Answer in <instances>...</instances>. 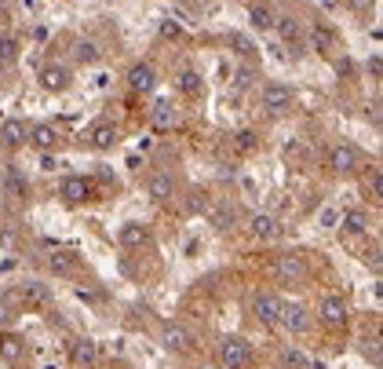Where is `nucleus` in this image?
Instances as JSON below:
<instances>
[{
    "instance_id": "f257e3e1",
    "label": "nucleus",
    "mask_w": 383,
    "mask_h": 369,
    "mask_svg": "<svg viewBox=\"0 0 383 369\" xmlns=\"http://www.w3.org/2000/svg\"><path fill=\"white\" fill-rule=\"evenodd\" d=\"M219 362L223 369H245L252 362V347L241 336H223L219 340Z\"/></svg>"
},
{
    "instance_id": "f03ea898",
    "label": "nucleus",
    "mask_w": 383,
    "mask_h": 369,
    "mask_svg": "<svg viewBox=\"0 0 383 369\" xmlns=\"http://www.w3.org/2000/svg\"><path fill=\"white\" fill-rule=\"evenodd\" d=\"M278 322L289 329V333H296V336H303V333H310V326H314V314L303 308V303H281V314H278Z\"/></svg>"
},
{
    "instance_id": "7ed1b4c3",
    "label": "nucleus",
    "mask_w": 383,
    "mask_h": 369,
    "mask_svg": "<svg viewBox=\"0 0 383 369\" xmlns=\"http://www.w3.org/2000/svg\"><path fill=\"white\" fill-rule=\"evenodd\" d=\"M15 296H19V303H29V308H44V303H52V285H44L37 278H26L15 289Z\"/></svg>"
},
{
    "instance_id": "20e7f679",
    "label": "nucleus",
    "mask_w": 383,
    "mask_h": 369,
    "mask_svg": "<svg viewBox=\"0 0 383 369\" xmlns=\"http://www.w3.org/2000/svg\"><path fill=\"white\" fill-rule=\"evenodd\" d=\"M190 344H194V333H190L186 326L168 322V326L161 329V347H165V351H175V355H183V351H190Z\"/></svg>"
},
{
    "instance_id": "39448f33",
    "label": "nucleus",
    "mask_w": 383,
    "mask_h": 369,
    "mask_svg": "<svg viewBox=\"0 0 383 369\" xmlns=\"http://www.w3.org/2000/svg\"><path fill=\"white\" fill-rule=\"evenodd\" d=\"M128 88H132L135 95H150L157 88V70L150 66V62H135V66L128 70Z\"/></svg>"
},
{
    "instance_id": "423d86ee",
    "label": "nucleus",
    "mask_w": 383,
    "mask_h": 369,
    "mask_svg": "<svg viewBox=\"0 0 383 369\" xmlns=\"http://www.w3.org/2000/svg\"><path fill=\"white\" fill-rule=\"evenodd\" d=\"M292 106V92L285 88V85H266V92H263V110L270 117H281L285 110Z\"/></svg>"
},
{
    "instance_id": "0eeeda50",
    "label": "nucleus",
    "mask_w": 383,
    "mask_h": 369,
    "mask_svg": "<svg viewBox=\"0 0 383 369\" xmlns=\"http://www.w3.org/2000/svg\"><path fill=\"white\" fill-rule=\"evenodd\" d=\"M322 322L325 326H332V329H340V326H347V318H350V311H347V300L343 296H325L322 300Z\"/></svg>"
},
{
    "instance_id": "6e6552de",
    "label": "nucleus",
    "mask_w": 383,
    "mask_h": 369,
    "mask_svg": "<svg viewBox=\"0 0 383 369\" xmlns=\"http://www.w3.org/2000/svg\"><path fill=\"white\" fill-rule=\"evenodd\" d=\"M252 314L260 318L263 326H278V314H281V300L274 293H260L252 300Z\"/></svg>"
},
{
    "instance_id": "1a4fd4ad",
    "label": "nucleus",
    "mask_w": 383,
    "mask_h": 369,
    "mask_svg": "<svg viewBox=\"0 0 383 369\" xmlns=\"http://www.w3.org/2000/svg\"><path fill=\"white\" fill-rule=\"evenodd\" d=\"M59 194H62V201H66V205H81V201L91 198V183L81 180V175H66L62 187H59Z\"/></svg>"
},
{
    "instance_id": "9d476101",
    "label": "nucleus",
    "mask_w": 383,
    "mask_h": 369,
    "mask_svg": "<svg viewBox=\"0 0 383 369\" xmlns=\"http://www.w3.org/2000/svg\"><path fill=\"white\" fill-rule=\"evenodd\" d=\"M77 263H81V256L70 252V249H55L52 256H47V270H52L55 278H66L77 270Z\"/></svg>"
},
{
    "instance_id": "9b49d317",
    "label": "nucleus",
    "mask_w": 383,
    "mask_h": 369,
    "mask_svg": "<svg viewBox=\"0 0 383 369\" xmlns=\"http://www.w3.org/2000/svg\"><path fill=\"white\" fill-rule=\"evenodd\" d=\"M358 150L350 147V143H343V147H332V154H329V168L332 172H354L358 168Z\"/></svg>"
},
{
    "instance_id": "f8f14e48",
    "label": "nucleus",
    "mask_w": 383,
    "mask_h": 369,
    "mask_svg": "<svg viewBox=\"0 0 383 369\" xmlns=\"http://www.w3.org/2000/svg\"><path fill=\"white\" fill-rule=\"evenodd\" d=\"M310 48H314L317 55H332V52H336V29L325 26V22H314V29H310Z\"/></svg>"
},
{
    "instance_id": "ddd939ff",
    "label": "nucleus",
    "mask_w": 383,
    "mask_h": 369,
    "mask_svg": "<svg viewBox=\"0 0 383 369\" xmlns=\"http://www.w3.org/2000/svg\"><path fill=\"white\" fill-rule=\"evenodd\" d=\"M248 231H252L255 238H263V242H270V238H278L281 223H278V216H270V212H252Z\"/></svg>"
},
{
    "instance_id": "4468645a",
    "label": "nucleus",
    "mask_w": 383,
    "mask_h": 369,
    "mask_svg": "<svg viewBox=\"0 0 383 369\" xmlns=\"http://www.w3.org/2000/svg\"><path fill=\"white\" fill-rule=\"evenodd\" d=\"M172 194H175V175H172L168 168L153 172V175H150V198H153V201H168Z\"/></svg>"
},
{
    "instance_id": "2eb2a0df",
    "label": "nucleus",
    "mask_w": 383,
    "mask_h": 369,
    "mask_svg": "<svg viewBox=\"0 0 383 369\" xmlns=\"http://www.w3.org/2000/svg\"><path fill=\"white\" fill-rule=\"evenodd\" d=\"M40 85H44L47 92H66V88H70L66 66H44V70H40Z\"/></svg>"
},
{
    "instance_id": "dca6fc26",
    "label": "nucleus",
    "mask_w": 383,
    "mask_h": 369,
    "mask_svg": "<svg viewBox=\"0 0 383 369\" xmlns=\"http://www.w3.org/2000/svg\"><path fill=\"white\" fill-rule=\"evenodd\" d=\"M278 270H281L285 282H299L303 275H307V263H303V256L289 252V256H281V260H278Z\"/></svg>"
},
{
    "instance_id": "f3484780",
    "label": "nucleus",
    "mask_w": 383,
    "mask_h": 369,
    "mask_svg": "<svg viewBox=\"0 0 383 369\" xmlns=\"http://www.w3.org/2000/svg\"><path fill=\"white\" fill-rule=\"evenodd\" d=\"M336 223H340V231H343V234L354 238V234H365V227H369V216H365L361 208H350V212H343Z\"/></svg>"
},
{
    "instance_id": "a211bd4d",
    "label": "nucleus",
    "mask_w": 383,
    "mask_h": 369,
    "mask_svg": "<svg viewBox=\"0 0 383 369\" xmlns=\"http://www.w3.org/2000/svg\"><path fill=\"white\" fill-rule=\"evenodd\" d=\"M73 362L77 366H95L99 362V344L88 340V336H81V340L73 344Z\"/></svg>"
},
{
    "instance_id": "6ab92c4d",
    "label": "nucleus",
    "mask_w": 383,
    "mask_h": 369,
    "mask_svg": "<svg viewBox=\"0 0 383 369\" xmlns=\"http://www.w3.org/2000/svg\"><path fill=\"white\" fill-rule=\"evenodd\" d=\"M0 139H4V147H11V150H19L22 143L29 139V132L22 128V121H4V128H0Z\"/></svg>"
},
{
    "instance_id": "aec40b11",
    "label": "nucleus",
    "mask_w": 383,
    "mask_h": 369,
    "mask_svg": "<svg viewBox=\"0 0 383 369\" xmlns=\"http://www.w3.org/2000/svg\"><path fill=\"white\" fill-rule=\"evenodd\" d=\"M121 242H124L128 249H139V245L150 242V231L142 227V223H124V227H121Z\"/></svg>"
},
{
    "instance_id": "412c9836",
    "label": "nucleus",
    "mask_w": 383,
    "mask_h": 369,
    "mask_svg": "<svg viewBox=\"0 0 383 369\" xmlns=\"http://www.w3.org/2000/svg\"><path fill=\"white\" fill-rule=\"evenodd\" d=\"M91 147H95V150L117 147V128H114V124H95V128H91Z\"/></svg>"
},
{
    "instance_id": "4be33fe9",
    "label": "nucleus",
    "mask_w": 383,
    "mask_h": 369,
    "mask_svg": "<svg viewBox=\"0 0 383 369\" xmlns=\"http://www.w3.org/2000/svg\"><path fill=\"white\" fill-rule=\"evenodd\" d=\"M26 143H33V147H40V150H52L55 143H59V132H55L52 124H37L33 132H29V139H26Z\"/></svg>"
},
{
    "instance_id": "5701e85b",
    "label": "nucleus",
    "mask_w": 383,
    "mask_h": 369,
    "mask_svg": "<svg viewBox=\"0 0 383 369\" xmlns=\"http://www.w3.org/2000/svg\"><path fill=\"white\" fill-rule=\"evenodd\" d=\"M73 55H77V62H84V66H95V62L103 59V52H99V44H95V41H77Z\"/></svg>"
},
{
    "instance_id": "b1692460",
    "label": "nucleus",
    "mask_w": 383,
    "mask_h": 369,
    "mask_svg": "<svg viewBox=\"0 0 383 369\" xmlns=\"http://www.w3.org/2000/svg\"><path fill=\"white\" fill-rule=\"evenodd\" d=\"M22 351H26V344L19 340V336H0V359H4V362H19L22 359Z\"/></svg>"
},
{
    "instance_id": "393cba45",
    "label": "nucleus",
    "mask_w": 383,
    "mask_h": 369,
    "mask_svg": "<svg viewBox=\"0 0 383 369\" xmlns=\"http://www.w3.org/2000/svg\"><path fill=\"white\" fill-rule=\"evenodd\" d=\"M281 366H285V369H314V362L303 355L299 347H285V351H281Z\"/></svg>"
},
{
    "instance_id": "a878e982",
    "label": "nucleus",
    "mask_w": 383,
    "mask_h": 369,
    "mask_svg": "<svg viewBox=\"0 0 383 369\" xmlns=\"http://www.w3.org/2000/svg\"><path fill=\"white\" fill-rule=\"evenodd\" d=\"M248 22L260 29V34H266V29H274V11H270V8H252L248 11Z\"/></svg>"
},
{
    "instance_id": "bb28decb",
    "label": "nucleus",
    "mask_w": 383,
    "mask_h": 369,
    "mask_svg": "<svg viewBox=\"0 0 383 369\" xmlns=\"http://www.w3.org/2000/svg\"><path fill=\"white\" fill-rule=\"evenodd\" d=\"M274 26H278V34H281V41L285 44H299V22L296 19H274Z\"/></svg>"
},
{
    "instance_id": "cd10ccee",
    "label": "nucleus",
    "mask_w": 383,
    "mask_h": 369,
    "mask_svg": "<svg viewBox=\"0 0 383 369\" xmlns=\"http://www.w3.org/2000/svg\"><path fill=\"white\" fill-rule=\"evenodd\" d=\"M153 124H157V132H165V128H172L175 124V106L172 103H161L153 110Z\"/></svg>"
},
{
    "instance_id": "c85d7f7f",
    "label": "nucleus",
    "mask_w": 383,
    "mask_h": 369,
    "mask_svg": "<svg viewBox=\"0 0 383 369\" xmlns=\"http://www.w3.org/2000/svg\"><path fill=\"white\" fill-rule=\"evenodd\" d=\"M234 219H237V212H234L230 205H219L216 212H212V223H216L219 231H230V223H234Z\"/></svg>"
},
{
    "instance_id": "c756f323",
    "label": "nucleus",
    "mask_w": 383,
    "mask_h": 369,
    "mask_svg": "<svg viewBox=\"0 0 383 369\" xmlns=\"http://www.w3.org/2000/svg\"><path fill=\"white\" fill-rule=\"evenodd\" d=\"M227 44L234 48L237 55H252V52H255V44H252L245 34H227Z\"/></svg>"
},
{
    "instance_id": "7c9ffc66",
    "label": "nucleus",
    "mask_w": 383,
    "mask_h": 369,
    "mask_svg": "<svg viewBox=\"0 0 383 369\" xmlns=\"http://www.w3.org/2000/svg\"><path fill=\"white\" fill-rule=\"evenodd\" d=\"M179 88H183L186 95H197V92H201V77H197L194 70H183V73H179Z\"/></svg>"
},
{
    "instance_id": "2f4dec72",
    "label": "nucleus",
    "mask_w": 383,
    "mask_h": 369,
    "mask_svg": "<svg viewBox=\"0 0 383 369\" xmlns=\"http://www.w3.org/2000/svg\"><path fill=\"white\" fill-rule=\"evenodd\" d=\"M8 190H11L15 198H22L26 190H29V187H26V180H22V175H19V168H15V165L8 168Z\"/></svg>"
},
{
    "instance_id": "473e14b6",
    "label": "nucleus",
    "mask_w": 383,
    "mask_h": 369,
    "mask_svg": "<svg viewBox=\"0 0 383 369\" xmlns=\"http://www.w3.org/2000/svg\"><path fill=\"white\" fill-rule=\"evenodd\" d=\"M15 311H19V296H0V322H11Z\"/></svg>"
},
{
    "instance_id": "72a5a7b5",
    "label": "nucleus",
    "mask_w": 383,
    "mask_h": 369,
    "mask_svg": "<svg viewBox=\"0 0 383 369\" xmlns=\"http://www.w3.org/2000/svg\"><path fill=\"white\" fill-rule=\"evenodd\" d=\"M234 139H237V150H245V154L255 150V143H260V139H255V132H248V128H241V132H237Z\"/></svg>"
},
{
    "instance_id": "f704fd0d",
    "label": "nucleus",
    "mask_w": 383,
    "mask_h": 369,
    "mask_svg": "<svg viewBox=\"0 0 383 369\" xmlns=\"http://www.w3.org/2000/svg\"><path fill=\"white\" fill-rule=\"evenodd\" d=\"M252 81H255V73H252V70H237V81H234V85H237V88L245 92V88H248Z\"/></svg>"
},
{
    "instance_id": "c9c22d12",
    "label": "nucleus",
    "mask_w": 383,
    "mask_h": 369,
    "mask_svg": "<svg viewBox=\"0 0 383 369\" xmlns=\"http://www.w3.org/2000/svg\"><path fill=\"white\" fill-rule=\"evenodd\" d=\"M365 355H369L373 362H380V336H373V340H365Z\"/></svg>"
},
{
    "instance_id": "e433bc0d",
    "label": "nucleus",
    "mask_w": 383,
    "mask_h": 369,
    "mask_svg": "<svg viewBox=\"0 0 383 369\" xmlns=\"http://www.w3.org/2000/svg\"><path fill=\"white\" fill-rule=\"evenodd\" d=\"M0 48H4V52H0V59H4V62H11V59H15V41H4Z\"/></svg>"
},
{
    "instance_id": "4c0bfd02",
    "label": "nucleus",
    "mask_w": 383,
    "mask_h": 369,
    "mask_svg": "<svg viewBox=\"0 0 383 369\" xmlns=\"http://www.w3.org/2000/svg\"><path fill=\"white\" fill-rule=\"evenodd\" d=\"M40 168H44V172H55V168H59V161H55L52 154H44V157H40Z\"/></svg>"
},
{
    "instance_id": "58836bf2",
    "label": "nucleus",
    "mask_w": 383,
    "mask_h": 369,
    "mask_svg": "<svg viewBox=\"0 0 383 369\" xmlns=\"http://www.w3.org/2000/svg\"><path fill=\"white\" fill-rule=\"evenodd\" d=\"M369 187H373V198H380V168H373V175H369Z\"/></svg>"
},
{
    "instance_id": "ea45409f",
    "label": "nucleus",
    "mask_w": 383,
    "mask_h": 369,
    "mask_svg": "<svg viewBox=\"0 0 383 369\" xmlns=\"http://www.w3.org/2000/svg\"><path fill=\"white\" fill-rule=\"evenodd\" d=\"M161 34H165V37H175V34H179V26H175V22H165Z\"/></svg>"
},
{
    "instance_id": "a19ab883",
    "label": "nucleus",
    "mask_w": 383,
    "mask_h": 369,
    "mask_svg": "<svg viewBox=\"0 0 383 369\" xmlns=\"http://www.w3.org/2000/svg\"><path fill=\"white\" fill-rule=\"evenodd\" d=\"M369 70H373V77H380V70H383V66H380V55L369 59Z\"/></svg>"
}]
</instances>
